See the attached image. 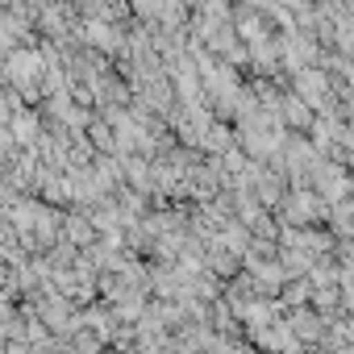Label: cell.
Listing matches in <instances>:
<instances>
[{
	"mask_svg": "<svg viewBox=\"0 0 354 354\" xmlns=\"http://www.w3.org/2000/svg\"><path fill=\"white\" fill-rule=\"evenodd\" d=\"M38 71H42V59H38L34 50H13V55H9V80H13L21 92H34Z\"/></svg>",
	"mask_w": 354,
	"mask_h": 354,
	"instance_id": "6da1fadb",
	"label": "cell"
}]
</instances>
